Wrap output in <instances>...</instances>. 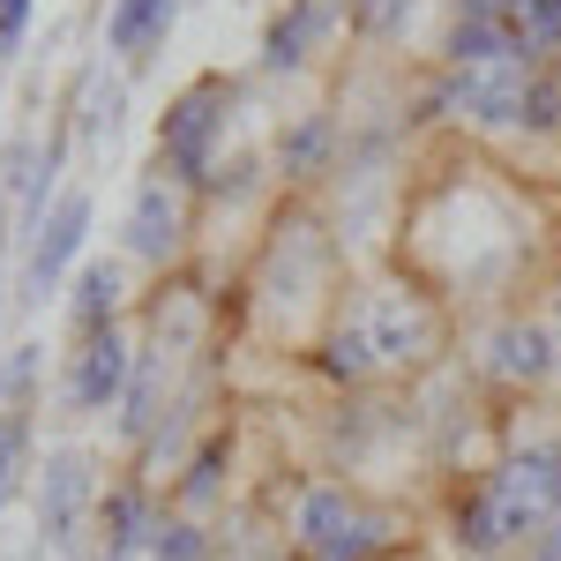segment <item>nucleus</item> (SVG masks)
Returning a JSON list of instances; mask_svg holds the SVG:
<instances>
[{"label": "nucleus", "instance_id": "f257e3e1", "mask_svg": "<svg viewBox=\"0 0 561 561\" xmlns=\"http://www.w3.org/2000/svg\"><path fill=\"white\" fill-rule=\"evenodd\" d=\"M293 531H300V547L314 561H367L375 547H382V524L367 517L345 486H307Z\"/></svg>", "mask_w": 561, "mask_h": 561}, {"label": "nucleus", "instance_id": "f03ea898", "mask_svg": "<svg viewBox=\"0 0 561 561\" xmlns=\"http://www.w3.org/2000/svg\"><path fill=\"white\" fill-rule=\"evenodd\" d=\"M359 330H367L382 367H420L434 352V337H442V322H434V307L420 293H375L359 307Z\"/></svg>", "mask_w": 561, "mask_h": 561}, {"label": "nucleus", "instance_id": "7ed1b4c3", "mask_svg": "<svg viewBox=\"0 0 561 561\" xmlns=\"http://www.w3.org/2000/svg\"><path fill=\"white\" fill-rule=\"evenodd\" d=\"M217 128H225V90H217V83L187 90L173 113H165V128H158V158H165V173H173V180H210Z\"/></svg>", "mask_w": 561, "mask_h": 561}, {"label": "nucleus", "instance_id": "20e7f679", "mask_svg": "<svg viewBox=\"0 0 561 561\" xmlns=\"http://www.w3.org/2000/svg\"><path fill=\"white\" fill-rule=\"evenodd\" d=\"M486 375L494 382H554L561 375V330H547V322H502L494 337H486Z\"/></svg>", "mask_w": 561, "mask_h": 561}, {"label": "nucleus", "instance_id": "39448f33", "mask_svg": "<svg viewBox=\"0 0 561 561\" xmlns=\"http://www.w3.org/2000/svg\"><path fill=\"white\" fill-rule=\"evenodd\" d=\"M135 382V352L121 345V330H98L83 352H76V375H68V397L76 412H113Z\"/></svg>", "mask_w": 561, "mask_h": 561}, {"label": "nucleus", "instance_id": "423d86ee", "mask_svg": "<svg viewBox=\"0 0 561 561\" xmlns=\"http://www.w3.org/2000/svg\"><path fill=\"white\" fill-rule=\"evenodd\" d=\"M83 232H90V195H60V210L38 225V240H31V262H23V293H31V300H45V293H53V277L76 262Z\"/></svg>", "mask_w": 561, "mask_h": 561}, {"label": "nucleus", "instance_id": "0eeeda50", "mask_svg": "<svg viewBox=\"0 0 561 561\" xmlns=\"http://www.w3.org/2000/svg\"><path fill=\"white\" fill-rule=\"evenodd\" d=\"M83 502H90V457L83 449H53L38 472V524L45 539H76V524H83Z\"/></svg>", "mask_w": 561, "mask_h": 561}, {"label": "nucleus", "instance_id": "6e6552de", "mask_svg": "<svg viewBox=\"0 0 561 561\" xmlns=\"http://www.w3.org/2000/svg\"><path fill=\"white\" fill-rule=\"evenodd\" d=\"M128 248L142 262H165L180 248V195L165 187V180L135 187V203H128Z\"/></svg>", "mask_w": 561, "mask_h": 561}, {"label": "nucleus", "instance_id": "1a4fd4ad", "mask_svg": "<svg viewBox=\"0 0 561 561\" xmlns=\"http://www.w3.org/2000/svg\"><path fill=\"white\" fill-rule=\"evenodd\" d=\"M173 8L180 0H113V15H105V45L121 53V60H150L165 31H173Z\"/></svg>", "mask_w": 561, "mask_h": 561}, {"label": "nucleus", "instance_id": "9d476101", "mask_svg": "<svg viewBox=\"0 0 561 561\" xmlns=\"http://www.w3.org/2000/svg\"><path fill=\"white\" fill-rule=\"evenodd\" d=\"M330 23H337V0H293V8L277 15L270 45H262V60H270V68H300L307 53L330 38Z\"/></svg>", "mask_w": 561, "mask_h": 561}, {"label": "nucleus", "instance_id": "9b49d317", "mask_svg": "<svg viewBox=\"0 0 561 561\" xmlns=\"http://www.w3.org/2000/svg\"><path fill=\"white\" fill-rule=\"evenodd\" d=\"M113 307H121V270L113 262H90L83 277H76V330L83 337H98V330H113Z\"/></svg>", "mask_w": 561, "mask_h": 561}, {"label": "nucleus", "instance_id": "f8f14e48", "mask_svg": "<svg viewBox=\"0 0 561 561\" xmlns=\"http://www.w3.org/2000/svg\"><path fill=\"white\" fill-rule=\"evenodd\" d=\"M322 367L337 375V382H367L382 359H375V345H367V330H359V314H345L337 330H330V345H322Z\"/></svg>", "mask_w": 561, "mask_h": 561}, {"label": "nucleus", "instance_id": "ddd939ff", "mask_svg": "<svg viewBox=\"0 0 561 561\" xmlns=\"http://www.w3.org/2000/svg\"><path fill=\"white\" fill-rule=\"evenodd\" d=\"M330 121H300V128L285 135V142H277V165H285V173H322V158H330Z\"/></svg>", "mask_w": 561, "mask_h": 561}, {"label": "nucleus", "instance_id": "4468645a", "mask_svg": "<svg viewBox=\"0 0 561 561\" xmlns=\"http://www.w3.org/2000/svg\"><path fill=\"white\" fill-rule=\"evenodd\" d=\"M150 561H210V539H203V524H187V517L158 524V531H150Z\"/></svg>", "mask_w": 561, "mask_h": 561}, {"label": "nucleus", "instance_id": "2eb2a0df", "mask_svg": "<svg viewBox=\"0 0 561 561\" xmlns=\"http://www.w3.org/2000/svg\"><path fill=\"white\" fill-rule=\"evenodd\" d=\"M517 38H524V53L531 45H554L561 38V0H517Z\"/></svg>", "mask_w": 561, "mask_h": 561}, {"label": "nucleus", "instance_id": "dca6fc26", "mask_svg": "<svg viewBox=\"0 0 561 561\" xmlns=\"http://www.w3.org/2000/svg\"><path fill=\"white\" fill-rule=\"evenodd\" d=\"M524 128H561V83H547V76L524 83Z\"/></svg>", "mask_w": 561, "mask_h": 561}, {"label": "nucleus", "instance_id": "f3484780", "mask_svg": "<svg viewBox=\"0 0 561 561\" xmlns=\"http://www.w3.org/2000/svg\"><path fill=\"white\" fill-rule=\"evenodd\" d=\"M412 8H420V0H359V23H367L375 38H397V31L412 23Z\"/></svg>", "mask_w": 561, "mask_h": 561}, {"label": "nucleus", "instance_id": "a211bd4d", "mask_svg": "<svg viewBox=\"0 0 561 561\" xmlns=\"http://www.w3.org/2000/svg\"><path fill=\"white\" fill-rule=\"evenodd\" d=\"M83 128H90V135H113V128H121V83H98V90H90Z\"/></svg>", "mask_w": 561, "mask_h": 561}, {"label": "nucleus", "instance_id": "6ab92c4d", "mask_svg": "<svg viewBox=\"0 0 561 561\" xmlns=\"http://www.w3.org/2000/svg\"><path fill=\"white\" fill-rule=\"evenodd\" d=\"M217 465H225V442H210V449L195 457V472H187V502H210V494H217Z\"/></svg>", "mask_w": 561, "mask_h": 561}, {"label": "nucleus", "instance_id": "aec40b11", "mask_svg": "<svg viewBox=\"0 0 561 561\" xmlns=\"http://www.w3.org/2000/svg\"><path fill=\"white\" fill-rule=\"evenodd\" d=\"M23 23H31V0H0V53H15Z\"/></svg>", "mask_w": 561, "mask_h": 561}, {"label": "nucleus", "instance_id": "412c9836", "mask_svg": "<svg viewBox=\"0 0 561 561\" xmlns=\"http://www.w3.org/2000/svg\"><path fill=\"white\" fill-rule=\"evenodd\" d=\"M203 187H217V195H248V187H255V165H225V173H210Z\"/></svg>", "mask_w": 561, "mask_h": 561}, {"label": "nucleus", "instance_id": "4be33fe9", "mask_svg": "<svg viewBox=\"0 0 561 561\" xmlns=\"http://www.w3.org/2000/svg\"><path fill=\"white\" fill-rule=\"evenodd\" d=\"M465 15H479V23H517V0H465Z\"/></svg>", "mask_w": 561, "mask_h": 561}, {"label": "nucleus", "instance_id": "5701e85b", "mask_svg": "<svg viewBox=\"0 0 561 561\" xmlns=\"http://www.w3.org/2000/svg\"><path fill=\"white\" fill-rule=\"evenodd\" d=\"M531 561H561V517L539 531V547H531Z\"/></svg>", "mask_w": 561, "mask_h": 561}, {"label": "nucleus", "instance_id": "b1692460", "mask_svg": "<svg viewBox=\"0 0 561 561\" xmlns=\"http://www.w3.org/2000/svg\"><path fill=\"white\" fill-rule=\"evenodd\" d=\"M8 449H15V434L0 427V502H8Z\"/></svg>", "mask_w": 561, "mask_h": 561}, {"label": "nucleus", "instance_id": "393cba45", "mask_svg": "<svg viewBox=\"0 0 561 561\" xmlns=\"http://www.w3.org/2000/svg\"><path fill=\"white\" fill-rule=\"evenodd\" d=\"M232 561H270V554H232Z\"/></svg>", "mask_w": 561, "mask_h": 561}, {"label": "nucleus", "instance_id": "a878e982", "mask_svg": "<svg viewBox=\"0 0 561 561\" xmlns=\"http://www.w3.org/2000/svg\"><path fill=\"white\" fill-rule=\"evenodd\" d=\"M554 314H561V300H554Z\"/></svg>", "mask_w": 561, "mask_h": 561}]
</instances>
